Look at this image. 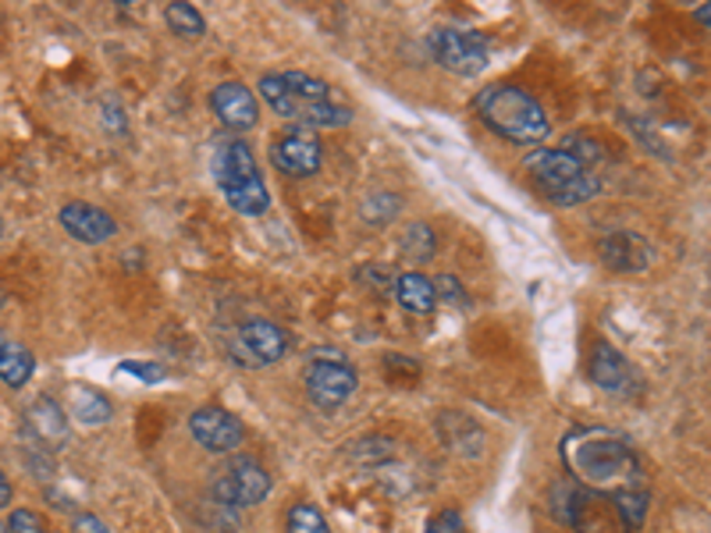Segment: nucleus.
Instances as JSON below:
<instances>
[{
    "label": "nucleus",
    "mask_w": 711,
    "mask_h": 533,
    "mask_svg": "<svg viewBox=\"0 0 711 533\" xmlns=\"http://www.w3.org/2000/svg\"><path fill=\"white\" fill-rule=\"evenodd\" d=\"M423 533H466V526H463V515L449 509V512L431 515V523L423 526Z\"/></svg>",
    "instance_id": "c85d7f7f"
},
{
    "label": "nucleus",
    "mask_w": 711,
    "mask_h": 533,
    "mask_svg": "<svg viewBox=\"0 0 711 533\" xmlns=\"http://www.w3.org/2000/svg\"><path fill=\"white\" fill-rule=\"evenodd\" d=\"M395 299L402 303L405 314L427 317V314H434V306H437V288H434L431 278H423L420 270H410V274H399V278H395Z\"/></svg>",
    "instance_id": "6ab92c4d"
},
{
    "label": "nucleus",
    "mask_w": 711,
    "mask_h": 533,
    "mask_svg": "<svg viewBox=\"0 0 711 533\" xmlns=\"http://www.w3.org/2000/svg\"><path fill=\"white\" fill-rule=\"evenodd\" d=\"M548 509L552 520L569 526L573 533H633L619 515L612 494L590 491L577 480H555L548 491Z\"/></svg>",
    "instance_id": "423d86ee"
},
{
    "label": "nucleus",
    "mask_w": 711,
    "mask_h": 533,
    "mask_svg": "<svg viewBox=\"0 0 711 533\" xmlns=\"http://www.w3.org/2000/svg\"><path fill=\"white\" fill-rule=\"evenodd\" d=\"M356 281H363L367 288H374V291H388V288L395 291V274L388 270L384 264H367V267H360V270H356Z\"/></svg>",
    "instance_id": "bb28decb"
},
{
    "label": "nucleus",
    "mask_w": 711,
    "mask_h": 533,
    "mask_svg": "<svg viewBox=\"0 0 711 533\" xmlns=\"http://www.w3.org/2000/svg\"><path fill=\"white\" fill-rule=\"evenodd\" d=\"M210 494L214 502H221L228 509H249L260 505L270 494V476L257 459H228L221 470L210 476Z\"/></svg>",
    "instance_id": "0eeeda50"
},
{
    "label": "nucleus",
    "mask_w": 711,
    "mask_h": 533,
    "mask_svg": "<svg viewBox=\"0 0 711 533\" xmlns=\"http://www.w3.org/2000/svg\"><path fill=\"white\" fill-rule=\"evenodd\" d=\"M11 494H14L11 480L4 476V470H0V509H8V505H11Z\"/></svg>",
    "instance_id": "72a5a7b5"
},
{
    "label": "nucleus",
    "mask_w": 711,
    "mask_h": 533,
    "mask_svg": "<svg viewBox=\"0 0 711 533\" xmlns=\"http://www.w3.org/2000/svg\"><path fill=\"white\" fill-rule=\"evenodd\" d=\"M523 171L537 185V193L555 206H580L598 196V175L587 164H580L573 153L558 150H534L523 161Z\"/></svg>",
    "instance_id": "39448f33"
},
{
    "label": "nucleus",
    "mask_w": 711,
    "mask_h": 533,
    "mask_svg": "<svg viewBox=\"0 0 711 533\" xmlns=\"http://www.w3.org/2000/svg\"><path fill=\"white\" fill-rule=\"evenodd\" d=\"M122 373H140L146 385H157L161 377H164V370H161V367H154V363H140V359H128V363H122Z\"/></svg>",
    "instance_id": "473e14b6"
},
{
    "label": "nucleus",
    "mask_w": 711,
    "mask_h": 533,
    "mask_svg": "<svg viewBox=\"0 0 711 533\" xmlns=\"http://www.w3.org/2000/svg\"><path fill=\"white\" fill-rule=\"evenodd\" d=\"M210 175L231 211H239L246 217H260L270 211V193L260 178L257 157H253V150L239 135H217L214 140Z\"/></svg>",
    "instance_id": "20e7f679"
},
{
    "label": "nucleus",
    "mask_w": 711,
    "mask_h": 533,
    "mask_svg": "<svg viewBox=\"0 0 711 533\" xmlns=\"http://www.w3.org/2000/svg\"><path fill=\"white\" fill-rule=\"evenodd\" d=\"M402 211V203L395 193H374V196H367L360 203V217L367 221V225H374V228H384V225H392V221L399 217Z\"/></svg>",
    "instance_id": "5701e85b"
},
{
    "label": "nucleus",
    "mask_w": 711,
    "mask_h": 533,
    "mask_svg": "<svg viewBox=\"0 0 711 533\" xmlns=\"http://www.w3.org/2000/svg\"><path fill=\"white\" fill-rule=\"evenodd\" d=\"M302 381H307V394L317 409H338L360 388V377L346 359H313Z\"/></svg>",
    "instance_id": "9d476101"
},
{
    "label": "nucleus",
    "mask_w": 711,
    "mask_h": 533,
    "mask_svg": "<svg viewBox=\"0 0 711 533\" xmlns=\"http://www.w3.org/2000/svg\"><path fill=\"white\" fill-rule=\"evenodd\" d=\"M72 417L79 423H86V427H100V423H107L114 417V409H111L104 391L86 388V385H75L72 388Z\"/></svg>",
    "instance_id": "412c9836"
},
{
    "label": "nucleus",
    "mask_w": 711,
    "mask_h": 533,
    "mask_svg": "<svg viewBox=\"0 0 711 533\" xmlns=\"http://www.w3.org/2000/svg\"><path fill=\"white\" fill-rule=\"evenodd\" d=\"M72 533H111L107 530V523L100 520V515H93V512H79L75 520H72Z\"/></svg>",
    "instance_id": "2f4dec72"
},
{
    "label": "nucleus",
    "mask_w": 711,
    "mask_h": 533,
    "mask_svg": "<svg viewBox=\"0 0 711 533\" xmlns=\"http://www.w3.org/2000/svg\"><path fill=\"white\" fill-rule=\"evenodd\" d=\"M0 232H4V221H0Z\"/></svg>",
    "instance_id": "4c0bfd02"
},
{
    "label": "nucleus",
    "mask_w": 711,
    "mask_h": 533,
    "mask_svg": "<svg viewBox=\"0 0 711 533\" xmlns=\"http://www.w3.org/2000/svg\"><path fill=\"white\" fill-rule=\"evenodd\" d=\"M260 96L278 117H289L296 129H346L352 107L338 100L328 82L307 72H278L260 79Z\"/></svg>",
    "instance_id": "f03ea898"
},
{
    "label": "nucleus",
    "mask_w": 711,
    "mask_h": 533,
    "mask_svg": "<svg viewBox=\"0 0 711 533\" xmlns=\"http://www.w3.org/2000/svg\"><path fill=\"white\" fill-rule=\"evenodd\" d=\"M612 502H616L619 515L626 520V526H630V530L645 526V515H648V488L645 484H633V488L616 491Z\"/></svg>",
    "instance_id": "4be33fe9"
},
{
    "label": "nucleus",
    "mask_w": 711,
    "mask_h": 533,
    "mask_svg": "<svg viewBox=\"0 0 711 533\" xmlns=\"http://www.w3.org/2000/svg\"><path fill=\"white\" fill-rule=\"evenodd\" d=\"M431 58L445 68V72L460 75V79H473L487 68V40L473 29H452L442 25L427 37Z\"/></svg>",
    "instance_id": "6e6552de"
},
{
    "label": "nucleus",
    "mask_w": 711,
    "mask_h": 533,
    "mask_svg": "<svg viewBox=\"0 0 711 533\" xmlns=\"http://www.w3.org/2000/svg\"><path fill=\"white\" fill-rule=\"evenodd\" d=\"M164 22L172 32H178V37H203V32H207V22H203V14L193 4H167Z\"/></svg>",
    "instance_id": "393cba45"
},
{
    "label": "nucleus",
    "mask_w": 711,
    "mask_h": 533,
    "mask_svg": "<svg viewBox=\"0 0 711 533\" xmlns=\"http://www.w3.org/2000/svg\"><path fill=\"white\" fill-rule=\"evenodd\" d=\"M434 288H437V299H442V303H452V306H460V309L470 306V296L463 291V281L455 278V274H442V278L434 281Z\"/></svg>",
    "instance_id": "cd10ccee"
},
{
    "label": "nucleus",
    "mask_w": 711,
    "mask_h": 533,
    "mask_svg": "<svg viewBox=\"0 0 711 533\" xmlns=\"http://www.w3.org/2000/svg\"><path fill=\"white\" fill-rule=\"evenodd\" d=\"M563 459L573 480L590 491L616 494L622 488L645 484L640 459L619 434H608L601 427H577L563 438Z\"/></svg>",
    "instance_id": "f257e3e1"
},
{
    "label": "nucleus",
    "mask_w": 711,
    "mask_h": 533,
    "mask_svg": "<svg viewBox=\"0 0 711 533\" xmlns=\"http://www.w3.org/2000/svg\"><path fill=\"white\" fill-rule=\"evenodd\" d=\"M598 256L608 270L616 274H637V270H648L655 260V249L645 235L637 232H608L601 243H598Z\"/></svg>",
    "instance_id": "2eb2a0df"
},
{
    "label": "nucleus",
    "mask_w": 711,
    "mask_h": 533,
    "mask_svg": "<svg viewBox=\"0 0 711 533\" xmlns=\"http://www.w3.org/2000/svg\"><path fill=\"white\" fill-rule=\"evenodd\" d=\"M104 125H107L114 135H125V132H128V122H125V114H122V107H117L114 96L104 100Z\"/></svg>",
    "instance_id": "7c9ffc66"
},
{
    "label": "nucleus",
    "mask_w": 711,
    "mask_h": 533,
    "mask_svg": "<svg viewBox=\"0 0 711 533\" xmlns=\"http://www.w3.org/2000/svg\"><path fill=\"white\" fill-rule=\"evenodd\" d=\"M210 103H214L217 117L225 122V129H231V132H249L260 122L257 96H253V90H246L243 82H221L214 90Z\"/></svg>",
    "instance_id": "dca6fc26"
},
{
    "label": "nucleus",
    "mask_w": 711,
    "mask_h": 533,
    "mask_svg": "<svg viewBox=\"0 0 711 533\" xmlns=\"http://www.w3.org/2000/svg\"><path fill=\"white\" fill-rule=\"evenodd\" d=\"M189 434L199 449H207L214 455L235 452L246 441V427L239 417H231L221 406H203L189 417Z\"/></svg>",
    "instance_id": "9b49d317"
},
{
    "label": "nucleus",
    "mask_w": 711,
    "mask_h": 533,
    "mask_svg": "<svg viewBox=\"0 0 711 533\" xmlns=\"http://www.w3.org/2000/svg\"><path fill=\"white\" fill-rule=\"evenodd\" d=\"M289 352V335L278 324H270L264 317H253L239 328V338L231 341V359L243 367H267Z\"/></svg>",
    "instance_id": "1a4fd4ad"
},
{
    "label": "nucleus",
    "mask_w": 711,
    "mask_h": 533,
    "mask_svg": "<svg viewBox=\"0 0 711 533\" xmlns=\"http://www.w3.org/2000/svg\"><path fill=\"white\" fill-rule=\"evenodd\" d=\"M58 221H61V228H64L68 235H72L75 243H82V246L111 243V238L117 235V221H114L107 211H100V206L82 203V199L64 203L61 214H58Z\"/></svg>",
    "instance_id": "4468645a"
},
{
    "label": "nucleus",
    "mask_w": 711,
    "mask_h": 533,
    "mask_svg": "<svg viewBox=\"0 0 711 533\" xmlns=\"http://www.w3.org/2000/svg\"><path fill=\"white\" fill-rule=\"evenodd\" d=\"M0 533H11V530H4V526H0Z\"/></svg>",
    "instance_id": "e433bc0d"
},
{
    "label": "nucleus",
    "mask_w": 711,
    "mask_h": 533,
    "mask_svg": "<svg viewBox=\"0 0 711 533\" xmlns=\"http://www.w3.org/2000/svg\"><path fill=\"white\" fill-rule=\"evenodd\" d=\"M8 530H11V533H47L43 520H40V515L32 512V509H14Z\"/></svg>",
    "instance_id": "c756f323"
},
{
    "label": "nucleus",
    "mask_w": 711,
    "mask_h": 533,
    "mask_svg": "<svg viewBox=\"0 0 711 533\" xmlns=\"http://www.w3.org/2000/svg\"><path fill=\"white\" fill-rule=\"evenodd\" d=\"M434 249H437V238H434L431 225H423V221L402 232V253L410 256V260L427 264V260H434Z\"/></svg>",
    "instance_id": "b1692460"
},
{
    "label": "nucleus",
    "mask_w": 711,
    "mask_h": 533,
    "mask_svg": "<svg viewBox=\"0 0 711 533\" xmlns=\"http://www.w3.org/2000/svg\"><path fill=\"white\" fill-rule=\"evenodd\" d=\"M270 161L289 178H310L320 171V143L310 129H289L281 132L270 146Z\"/></svg>",
    "instance_id": "ddd939ff"
},
{
    "label": "nucleus",
    "mask_w": 711,
    "mask_h": 533,
    "mask_svg": "<svg viewBox=\"0 0 711 533\" xmlns=\"http://www.w3.org/2000/svg\"><path fill=\"white\" fill-rule=\"evenodd\" d=\"M698 22L711 29V4H704V8H698Z\"/></svg>",
    "instance_id": "f704fd0d"
},
{
    "label": "nucleus",
    "mask_w": 711,
    "mask_h": 533,
    "mask_svg": "<svg viewBox=\"0 0 711 533\" xmlns=\"http://www.w3.org/2000/svg\"><path fill=\"white\" fill-rule=\"evenodd\" d=\"M587 377H590V381H595L601 391L622 394V399H633V394L640 391V377H637V370L630 367V359H626L619 349L608 346V341H598V346L590 349Z\"/></svg>",
    "instance_id": "f8f14e48"
},
{
    "label": "nucleus",
    "mask_w": 711,
    "mask_h": 533,
    "mask_svg": "<svg viewBox=\"0 0 711 533\" xmlns=\"http://www.w3.org/2000/svg\"><path fill=\"white\" fill-rule=\"evenodd\" d=\"M289 533H331V530H328V520L320 515L317 505L299 502L289 509Z\"/></svg>",
    "instance_id": "a878e982"
},
{
    "label": "nucleus",
    "mask_w": 711,
    "mask_h": 533,
    "mask_svg": "<svg viewBox=\"0 0 711 533\" xmlns=\"http://www.w3.org/2000/svg\"><path fill=\"white\" fill-rule=\"evenodd\" d=\"M437 438H442L449 449L463 459H477L484 452L481 423L463 417V412H442V417H437Z\"/></svg>",
    "instance_id": "a211bd4d"
},
{
    "label": "nucleus",
    "mask_w": 711,
    "mask_h": 533,
    "mask_svg": "<svg viewBox=\"0 0 711 533\" xmlns=\"http://www.w3.org/2000/svg\"><path fill=\"white\" fill-rule=\"evenodd\" d=\"M22 420H25V431L37 438L40 444H61L68 438V417H64V409L54 402V399H47V394H40V399H32L22 412Z\"/></svg>",
    "instance_id": "f3484780"
},
{
    "label": "nucleus",
    "mask_w": 711,
    "mask_h": 533,
    "mask_svg": "<svg viewBox=\"0 0 711 533\" xmlns=\"http://www.w3.org/2000/svg\"><path fill=\"white\" fill-rule=\"evenodd\" d=\"M4 341H8V338H4V335H0V346H4Z\"/></svg>",
    "instance_id": "c9c22d12"
},
{
    "label": "nucleus",
    "mask_w": 711,
    "mask_h": 533,
    "mask_svg": "<svg viewBox=\"0 0 711 533\" xmlns=\"http://www.w3.org/2000/svg\"><path fill=\"white\" fill-rule=\"evenodd\" d=\"M37 373V356H32L19 341H4L0 346V385L8 388H25Z\"/></svg>",
    "instance_id": "aec40b11"
},
{
    "label": "nucleus",
    "mask_w": 711,
    "mask_h": 533,
    "mask_svg": "<svg viewBox=\"0 0 711 533\" xmlns=\"http://www.w3.org/2000/svg\"><path fill=\"white\" fill-rule=\"evenodd\" d=\"M473 111L481 114V122L491 132L519 146H537L552 132L545 107H540L534 93L519 90V85H487V90L473 96Z\"/></svg>",
    "instance_id": "7ed1b4c3"
}]
</instances>
